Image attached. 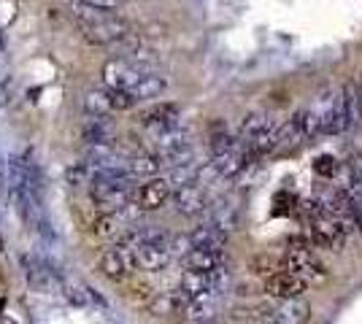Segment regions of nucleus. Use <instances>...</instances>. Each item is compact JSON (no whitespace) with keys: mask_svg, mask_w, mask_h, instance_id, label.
Listing matches in <instances>:
<instances>
[{"mask_svg":"<svg viewBox=\"0 0 362 324\" xmlns=\"http://www.w3.org/2000/svg\"><path fill=\"white\" fill-rule=\"evenodd\" d=\"M92 176V170L87 162H74L71 168L65 170V181L71 186H81V184H87V179Z\"/></svg>","mask_w":362,"mask_h":324,"instance_id":"nucleus-28","label":"nucleus"},{"mask_svg":"<svg viewBox=\"0 0 362 324\" xmlns=\"http://www.w3.org/2000/svg\"><path fill=\"white\" fill-rule=\"evenodd\" d=\"M84 111L90 116H108V111H111L108 90H90V92L84 95Z\"/></svg>","mask_w":362,"mask_h":324,"instance_id":"nucleus-25","label":"nucleus"},{"mask_svg":"<svg viewBox=\"0 0 362 324\" xmlns=\"http://www.w3.org/2000/svg\"><path fill=\"white\" fill-rule=\"evenodd\" d=\"M22 268H25V278H28V284H30L35 292L54 294V292H60L62 289L60 273L46 263V260H38V257H33V254H25V257H22Z\"/></svg>","mask_w":362,"mask_h":324,"instance_id":"nucleus-6","label":"nucleus"},{"mask_svg":"<svg viewBox=\"0 0 362 324\" xmlns=\"http://www.w3.org/2000/svg\"><path fill=\"white\" fill-rule=\"evenodd\" d=\"M0 311H3V300H0Z\"/></svg>","mask_w":362,"mask_h":324,"instance_id":"nucleus-37","label":"nucleus"},{"mask_svg":"<svg viewBox=\"0 0 362 324\" xmlns=\"http://www.w3.org/2000/svg\"><path fill=\"white\" fill-rule=\"evenodd\" d=\"M108 97H111V111H127V108L136 106L133 95L124 92V90H108Z\"/></svg>","mask_w":362,"mask_h":324,"instance_id":"nucleus-29","label":"nucleus"},{"mask_svg":"<svg viewBox=\"0 0 362 324\" xmlns=\"http://www.w3.org/2000/svg\"><path fill=\"white\" fill-rule=\"evenodd\" d=\"M341 100H344V114H346V127H360L362 124V95L357 84H344L341 90Z\"/></svg>","mask_w":362,"mask_h":324,"instance_id":"nucleus-20","label":"nucleus"},{"mask_svg":"<svg viewBox=\"0 0 362 324\" xmlns=\"http://www.w3.org/2000/svg\"><path fill=\"white\" fill-rule=\"evenodd\" d=\"M0 47H3V38H0Z\"/></svg>","mask_w":362,"mask_h":324,"instance_id":"nucleus-38","label":"nucleus"},{"mask_svg":"<svg viewBox=\"0 0 362 324\" xmlns=\"http://www.w3.org/2000/svg\"><path fill=\"white\" fill-rule=\"evenodd\" d=\"M276 133H279V124L268 114H249L241 122L238 130V143L246 155L257 157L276 152Z\"/></svg>","mask_w":362,"mask_h":324,"instance_id":"nucleus-1","label":"nucleus"},{"mask_svg":"<svg viewBox=\"0 0 362 324\" xmlns=\"http://www.w3.org/2000/svg\"><path fill=\"white\" fill-rule=\"evenodd\" d=\"M168 81L165 76H160V73H146V76H141L136 87H130L127 92L133 95V100H151V97H160V95L165 92Z\"/></svg>","mask_w":362,"mask_h":324,"instance_id":"nucleus-21","label":"nucleus"},{"mask_svg":"<svg viewBox=\"0 0 362 324\" xmlns=\"http://www.w3.org/2000/svg\"><path fill=\"white\" fill-rule=\"evenodd\" d=\"M90 198L100 214H122L130 205V179L124 181H92Z\"/></svg>","mask_w":362,"mask_h":324,"instance_id":"nucleus-4","label":"nucleus"},{"mask_svg":"<svg viewBox=\"0 0 362 324\" xmlns=\"http://www.w3.org/2000/svg\"><path fill=\"white\" fill-rule=\"evenodd\" d=\"M130 292H133V300H141V303H149L151 297H154V294L149 292V287H146V284H136Z\"/></svg>","mask_w":362,"mask_h":324,"instance_id":"nucleus-32","label":"nucleus"},{"mask_svg":"<svg viewBox=\"0 0 362 324\" xmlns=\"http://www.w3.org/2000/svg\"><path fill=\"white\" fill-rule=\"evenodd\" d=\"M317 170L319 173H325V176H335V173H338V162H335L332 157H319Z\"/></svg>","mask_w":362,"mask_h":324,"instance_id":"nucleus-30","label":"nucleus"},{"mask_svg":"<svg viewBox=\"0 0 362 324\" xmlns=\"http://www.w3.org/2000/svg\"><path fill=\"white\" fill-rule=\"evenodd\" d=\"M8 103V81L0 87V106H6Z\"/></svg>","mask_w":362,"mask_h":324,"instance_id":"nucleus-34","label":"nucleus"},{"mask_svg":"<svg viewBox=\"0 0 362 324\" xmlns=\"http://www.w3.org/2000/svg\"><path fill=\"white\" fill-rule=\"evenodd\" d=\"M357 90H360V95H362V81H360V84H357Z\"/></svg>","mask_w":362,"mask_h":324,"instance_id":"nucleus-35","label":"nucleus"},{"mask_svg":"<svg viewBox=\"0 0 362 324\" xmlns=\"http://www.w3.org/2000/svg\"><path fill=\"white\" fill-rule=\"evenodd\" d=\"M173 205H176V211L184 216H200L203 211H209L206 189L200 184L179 186V189H173Z\"/></svg>","mask_w":362,"mask_h":324,"instance_id":"nucleus-10","label":"nucleus"},{"mask_svg":"<svg viewBox=\"0 0 362 324\" xmlns=\"http://www.w3.org/2000/svg\"><path fill=\"white\" fill-rule=\"evenodd\" d=\"M305 281L298 276H292L287 270H279V273H271V276L265 278V292L276 297V300H295V297H300L305 292Z\"/></svg>","mask_w":362,"mask_h":324,"instance_id":"nucleus-11","label":"nucleus"},{"mask_svg":"<svg viewBox=\"0 0 362 324\" xmlns=\"http://www.w3.org/2000/svg\"><path fill=\"white\" fill-rule=\"evenodd\" d=\"M222 254H211V251H200V248H189L184 254V265L187 270H197V273H211L219 268Z\"/></svg>","mask_w":362,"mask_h":324,"instance_id":"nucleus-23","label":"nucleus"},{"mask_svg":"<svg viewBox=\"0 0 362 324\" xmlns=\"http://www.w3.org/2000/svg\"><path fill=\"white\" fill-rule=\"evenodd\" d=\"M133 248H124V246H117V248H108L100 254V273L111 281H122V278L127 276V270L133 268Z\"/></svg>","mask_w":362,"mask_h":324,"instance_id":"nucleus-12","label":"nucleus"},{"mask_svg":"<svg viewBox=\"0 0 362 324\" xmlns=\"http://www.w3.org/2000/svg\"><path fill=\"white\" fill-rule=\"evenodd\" d=\"M84 140L87 146H114L117 143V124L108 116H92L84 124Z\"/></svg>","mask_w":362,"mask_h":324,"instance_id":"nucleus-16","label":"nucleus"},{"mask_svg":"<svg viewBox=\"0 0 362 324\" xmlns=\"http://www.w3.org/2000/svg\"><path fill=\"white\" fill-rule=\"evenodd\" d=\"M203 324H219V322H203Z\"/></svg>","mask_w":362,"mask_h":324,"instance_id":"nucleus-36","label":"nucleus"},{"mask_svg":"<svg viewBox=\"0 0 362 324\" xmlns=\"http://www.w3.org/2000/svg\"><path fill=\"white\" fill-rule=\"evenodd\" d=\"M311 111L317 114L319 133L322 136H338V133L349 130L346 114H344V100H341L338 90H322Z\"/></svg>","mask_w":362,"mask_h":324,"instance_id":"nucleus-3","label":"nucleus"},{"mask_svg":"<svg viewBox=\"0 0 362 324\" xmlns=\"http://www.w3.org/2000/svg\"><path fill=\"white\" fill-rule=\"evenodd\" d=\"M133 263L141 268V270H163L168 263H170V248L168 246H151V244H141V246L133 248Z\"/></svg>","mask_w":362,"mask_h":324,"instance_id":"nucleus-17","label":"nucleus"},{"mask_svg":"<svg viewBox=\"0 0 362 324\" xmlns=\"http://www.w3.org/2000/svg\"><path fill=\"white\" fill-rule=\"evenodd\" d=\"M189 303V297L181 292V289H173V292H160L149 300V311L154 316H170V313H184Z\"/></svg>","mask_w":362,"mask_h":324,"instance_id":"nucleus-18","label":"nucleus"},{"mask_svg":"<svg viewBox=\"0 0 362 324\" xmlns=\"http://www.w3.org/2000/svg\"><path fill=\"white\" fill-rule=\"evenodd\" d=\"M0 195H8V176H6V165L0 162Z\"/></svg>","mask_w":362,"mask_h":324,"instance_id":"nucleus-33","label":"nucleus"},{"mask_svg":"<svg viewBox=\"0 0 362 324\" xmlns=\"http://www.w3.org/2000/svg\"><path fill=\"white\" fill-rule=\"evenodd\" d=\"M170 189H179V186L187 184H197V165L189 162V165H179V168L170 170V179H168Z\"/></svg>","mask_w":362,"mask_h":324,"instance_id":"nucleus-26","label":"nucleus"},{"mask_svg":"<svg viewBox=\"0 0 362 324\" xmlns=\"http://www.w3.org/2000/svg\"><path fill=\"white\" fill-rule=\"evenodd\" d=\"M138 122L144 124V127H149L151 133L173 127V124H179V106L176 103H157V106L141 111L138 114Z\"/></svg>","mask_w":362,"mask_h":324,"instance_id":"nucleus-14","label":"nucleus"},{"mask_svg":"<svg viewBox=\"0 0 362 324\" xmlns=\"http://www.w3.org/2000/svg\"><path fill=\"white\" fill-rule=\"evenodd\" d=\"M284 268L287 273L303 278L305 284L325 278V265L317 260L308 238H289L287 251H284Z\"/></svg>","mask_w":362,"mask_h":324,"instance_id":"nucleus-2","label":"nucleus"},{"mask_svg":"<svg viewBox=\"0 0 362 324\" xmlns=\"http://www.w3.org/2000/svg\"><path fill=\"white\" fill-rule=\"evenodd\" d=\"M74 3H81V6H92V8L111 11V8H117V3H119V0H74Z\"/></svg>","mask_w":362,"mask_h":324,"instance_id":"nucleus-31","label":"nucleus"},{"mask_svg":"<svg viewBox=\"0 0 362 324\" xmlns=\"http://www.w3.org/2000/svg\"><path fill=\"white\" fill-rule=\"evenodd\" d=\"M84 32V41L87 44H98V47H111L114 41H119L122 35L130 32V22L122 19V16H106L103 22L98 25H90V28H81Z\"/></svg>","mask_w":362,"mask_h":324,"instance_id":"nucleus-8","label":"nucleus"},{"mask_svg":"<svg viewBox=\"0 0 362 324\" xmlns=\"http://www.w3.org/2000/svg\"><path fill=\"white\" fill-rule=\"evenodd\" d=\"M160 168H163L160 160H157V155H151V152H141V155L130 157V162H127V173L130 176H149L151 179Z\"/></svg>","mask_w":362,"mask_h":324,"instance_id":"nucleus-24","label":"nucleus"},{"mask_svg":"<svg viewBox=\"0 0 362 324\" xmlns=\"http://www.w3.org/2000/svg\"><path fill=\"white\" fill-rule=\"evenodd\" d=\"M305 136H303V124H300V114H295L287 124H281L279 127V133H276V152H292V149H298Z\"/></svg>","mask_w":362,"mask_h":324,"instance_id":"nucleus-19","label":"nucleus"},{"mask_svg":"<svg viewBox=\"0 0 362 324\" xmlns=\"http://www.w3.org/2000/svg\"><path fill=\"white\" fill-rule=\"evenodd\" d=\"M92 232L98 238H114L119 232V214H100L92 222Z\"/></svg>","mask_w":362,"mask_h":324,"instance_id":"nucleus-27","label":"nucleus"},{"mask_svg":"<svg viewBox=\"0 0 362 324\" xmlns=\"http://www.w3.org/2000/svg\"><path fill=\"white\" fill-rule=\"evenodd\" d=\"M189 246L200 248V251H211V254H222L227 246V232L216 230L214 224H200L189 232Z\"/></svg>","mask_w":362,"mask_h":324,"instance_id":"nucleus-15","label":"nucleus"},{"mask_svg":"<svg viewBox=\"0 0 362 324\" xmlns=\"http://www.w3.org/2000/svg\"><path fill=\"white\" fill-rule=\"evenodd\" d=\"M146 73H151L149 68H144V65H138L133 60H117V57H111L103 65V81L108 84V90H124L127 92Z\"/></svg>","mask_w":362,"mask_h":324,"instance_id":"nucleus-7","label":"nucleus"},{"mask_svg":"<svg viewBox=\"0 0 362 324\" xmlns=\"http://www.w3.org/2000/svg\"><path fill=\"white\" fill-rule=\"evenodd\" d=\"M346 222H341V219H335L330 214H319L311 219V246H319V248H341L344 246V241H346Z\"/></svg>","mask_w":362,"mask_h":324,"instance_id":"nucleus-5","label":"nucleus"},{"mask_svg":"<svg viewBox=\"0 0 362 324\" xmlns=\"http://www.w3.org/2000/svg\"><path fill=\"white\" fill-rule=\"evenodd\" d=\"M179 289L187 294L189 300L203 297V294H214L211 292V276H209V273H197V270H184Z\"/></svg>","mask_w":362,"mask_h":324,"instance_id":"nucleus-22","label":"nucleus"},{"mask_svg":"<svg viewBox=\"0 0 362 324\" xmlns=\"http://www.w3.org/2000/svg\"><path fill=\"white\" fill-rule=\"evenodd\" d=\"M308 313L311 311H308V306L303 303L300 297H295V300H279L271 308H262L265 322L271 324H305Z\"/></svg>","mask_w":362,"mask_h":324,"instance_id":"nucleus-9","label":"nucleus"},{"mask_svg":"<svg viewBox=\"0 0 362 324\" xmlns=\"http://www.w3.org/2000/svg\"><path fill=\"white\" fill-rule=\"evenodd\" d=\"M168 198H170V184H168V179H149L146 184L138 186L136 205L141 211H157V208L165 205Z\"/></svg>","mask_w":362,"mask_h":324,"instance_id":"nucleus-13","label":"nucleus"}]
</instances>
